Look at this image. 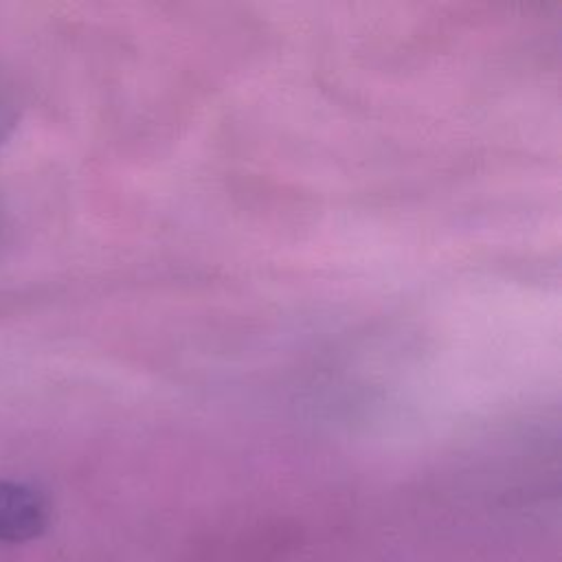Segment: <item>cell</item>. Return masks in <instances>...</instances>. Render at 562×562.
Listing matches in <instances>:
<instances>
[{
	"label": "cell",
	"mask_w": 562,
	"mask_h": 562,
	"mask_svg": "<svg viewBox=\"0 0 562 562\" xmlns=\"http://www.w3.org/2000/svg\"><path fill=\"white\" fill-rule=\"evenodd\" d=\"M20 119V94L13 81L0 72V147L9 140Z\"/></svg>",
	"instance_id": "2"
},
{
	"label": "cell",
	"mask_w": 562,
	"mask_h": 562,
	"mask_svg": "<svg viewBox=\"0 0 562 562\" xmlns=\"http://www.w3.org/2000/svg\"><path fill=\"white\" fill-rule=\"evenodd\" d=\"M50 505L44 492L24 481L0 479V542H29L48 527Z\"/></svg>",
	"instance_id": "1"
}]
</instances>
